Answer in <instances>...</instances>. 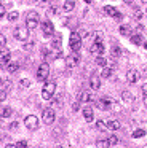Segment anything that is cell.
I'll use <instances>...</instances> for the list:
<instances>
[{
  "label": "cell",
  "mask_w": 147,
  "mask_h": 148,
  "mask_svg": "<svg viewBox=\"0 0 147 148\" xmlns=\"http://www.w3.org/2000/svg\"><path fill=\"white\" fill-rule=\"evenodd\" d=\"M85 2H86V3H89V2H91V0H85Z\"/></svg>",
  "instance_id": "50"
},
{
  "label": "cell",
  "mask_w": 147,
  "mask_h": 148,
  "mask_svg": "<svg viewBox=\"0 0 147 148\" xmlns=\"http://www.w3.org/2000/svg\"><path fill=\"white\" fill-rule=\"evenodd\" d=\"M54 91H56V83L54 81H46L42 88V99L51 100L54 96Z\"/></svg>",
  "instance_id": "1"
},
{
  "label": "cell",
  "mask_w": 147,
  "mask_h": 148,
  "mask_svg": "<svg viewBox=\"0 0 147 148\" xmlns=\"http://www.w3.org/2000/svg\"><path fill=\"white\" fill-rule=\"evenodd\" d=\"M18 126H19V123H18V121H15V123H11L10 129H13V131H15V129H18Z\"/></svg>",
  "instance_id": "43"
},
{
  "label": "cell",
  "mask_w": 147,
  "mask_h": 148,
  "mask_svg": "<svg viewBox=\"0 0 147 148\" xmlns=\"http://www.w3.org/2000/svg\"><path fill=\"white\" fill-rule=\"evenodd\" d=\"M110 54H112V58H114V59H117V58H120V56H121V49L118 48L117 45H114V46H112Z\"/></svg>",
  "instance_id": "23"
},
{
  "label": "cell",
  "mask_w": 147,
  "mask_h": 148,
  "mask_svg": "<svg viewBox=\"0 0 147 148\" xmlns=\"http://www.w3.org/2000/svg\"><path fill=\"white\" fill-rule=\"evenodd\" d=\"M146 11H147V10H146Z\"/></svg>",
  "instance_id": "51"
},
{
  "label": "cell",
  "mask_w": 147,
  "mask_h": 148,
  "mask_svg": "<svg viewBox=\"0 0 147 148\" xmlns=\"http://www.w3.org/2000/svg\"><path fill=\"white\" fill-rule=\"evenodd\" d=\"M0 16H5V5H2V7H0Z\"/></svg>",
  "instance_id": "45"
},
{
  "label": "cell",
  "mask_w": 147,
  "mask_h": 148,
  "mask_svg": "<svg viewBox=\"0 0 147 148\" xmlns=\"http://www.w3.org/2000/svg\"><path fill=\"white\" fill-rule=\"evenodd\" d=\"M101 77H102V78H110V77H112V69L105 65V67L102 69V73H101Z\"/></svg>",
  "instance_id": "28"
},
{
  "label": "cell",
  "mask_w": 147,
  "mask_h": 148,
  "mask_svg": "<svg viewBox=\"0 0 147 148\" xmlns=\"http://www.w3.org/2000/svg\"><path fill=\"white\" fill-rule=\"evenodd\" d=\"M141 2H142L144 5H147V0H141Z\"/></svg>",
  "instance_id": "48"
},
{
  "label": "cell",
  "mask_w": 147,
  "mask_h": 148,
  "mask_svg": "<svg viewBox=\"0 0 147 148\" xmlns=\"http://www.w3.org/2000/svg\"><path fill=\"white\" fill-rule=\"evenodd\" d=\"M34 48V43H26L24 45V49H32Z\"/></svg>",
  "instance_id": "44"
},
{
  "label": "cell",
  "mask_w": 147,
  "mask_h": 148,
  "mask_svg": "<svg viewBox=\"0 0 147 148\" xmlns=\"http://www.w3.org/2000/svg\"><path fill=\"white\" fill-rule=\"evenodd\" d=\"M10 58H11V54H10L8 51L5 53V49H3V51H2V67H5V64H8Z\"/></svg>",
  "instance_id": "25"
},
{
  "label": "cell",
  "mask_w": 147,
  "mask_h": 148,
  "mask_svg": "<svg viewBox=\"0 0 147 148\" xmlns=\"http://www.w3.org/2000/svg\"><path fill=\"white\" fill-rule=\"evenodd\" d=\"M69 46L72 51H80V48H82V35H80L77 30H74L72 34H70L69 37Z\"/></svg>",
  "instance_id": "2"
},
{
  "label": "cell",
  "mask_w": 147,
  "mask_h": 148,
  "mask_svg": "<svg viewBox=\"0 0 147 148\" xmlns=\"http://www.w3.org/2000/svg\"><path fill=\"white\" fill-rule=\"evenodd\" d=\"M21 84H22L24 88H29V86H31V80H27V78H24V80H21Z\"/></svg>",
  "instance_id": "38"
},
{
  "label": "cell",
  "mask_w": 147,
  "mask_h": 148,
  "mask_svg": "<svg viewBox=\"0 0 147 148\" xmlns=\"http://www.w3.org/2000/svg\"><path fill=\"white\" fill-rule=\"evenodd\" d=\"M118 32H120V35H130V32H131V27L130 26H120V29H118Z\"/></svg>",
  "instance_id": "26"
},
{
  "label": "cell",
  "mask_w": 147,
  "mask_h": 148,
  "mask_svg": "<svg viewBox=\"0 0 147 148\" xmlns=\"http://www.w3.org/2000/svg\"><path fill=\"white\" fill-rule=\"evenodd\" d=\"M53 37H54V38H53V42H51V46L59 49V48H61V35H59V34H58V35L54 34Z\"/></svg>",
  "instance_id": "22"
},
{
  "label": "cell",
  "mask_w": 147,
  "mask_h": 148,
  "mask_svg": "<svg viewBox=\"0 0 147 148\" xmlns=\"http://www.w3.org/2000/svg\"><path fill=\"white\" fill-rule=\"evenodd\" d=\"M42 119H43L45 124H53L54 119H56V115H54L53 107H51V108H45L43 110V113H42Z\"/></svg>",
  "instance_id": "6"
},
{
  "label": "cell",
  "mask_w": 147,
  "mask_h": 148,
  "mask_svg": "<svg viewBox=\"0 0 147 148\" xmlns=\"http://www.w3.org/2000/svg\"><path fill=\"white\" fill-rule=\"evenodd\" d=\"M74 7H75V2H74V0H67V2H64L62 10L69 13V11H72V10H74Z\"/></svg>",
  "instance_id": "21"
},
{
  "label": "cell",
  "mask_w": 147,
  "mask_h": 148,
  "mask_svg": "<svg viewBox=\"0 0 147 148\" xmlns=\"http://www.w3.org/2000/svg\"><path fill=\"white\" fill-rule=\"evenodd\" d=\"M131 43H134V45H144V37L141 35V34H134V35H131Z\"/></svg>",
  "instance_id": "19"
},
{
  "label": "cell",
  "mask_w": 147,
  "mask_h": 148,
  "mask_svg": "<svg viewBox=\"0 0 147 148\" xmlns=\"http://www.w3.org/2000/svg\"><path fill=\"white\" fill-rule=\"evenodd\" d=\"M5 43H6V40H5V35H0V45H2V51L5 49Z\"/></svg>",
  "instance_id": "39"
},
{
  "label": "cell",
  "mask_w": 147,
  "mask_h": 148,
  "mask_svg": "<svg viewBox=\"0 0 147 148\" xmlns=\"http://www.w3.org/2000/svg\"><path fill=\"white\" fill-rule=\"evenodd\" d=\"M109 143H110V147L117 145L118 143V137H117V135H110V137H109Z\"/></svg>",
  "instance_id": "34"
},
{
  "label": "cell",
  "mask_w": 147,
  "mask_h": 148,
  "mask_svg": "<svg viewBox=\"0 0 147 148\" xmlns=\"http://www.w3.org/2000/svg\"><path fill=\"white\" fill-rule=\"evenodd\" d=\"M142 46H144V48H146V49H147V43H144V45H142Z\"/></svg>",
  "instance_id": "49"
},
{
  "label": "cell",
  "mask_w": 147,
  "mask_h": 148,
  "mask_svg": "<svg viewBox=\"0 0 147 148\" xmlns=\"http://www.w3.org/2000/svg\"><path fill=\"white\" fill-rule=\"evenodd\" d=\"M96 127H98L99 131H109L107 123H104V121H96Z\"/></svg>",
  "instance_id": "29"
},
{
  "label": "cell",
  "mask_w": 147,
  "mask_h": 148,
  "mask_svg": "<svg viewBox=\"0 0 147 148\" xmlns=\"http://www.w3.org/2000/svg\"><path fill=\"white\" fill-rule=\"evenodd\" d=\"M18 18H19L18 11H11V13H8V21H16Z\"/></svg>",
  "instance_id": "33"
},
{
  "label": "cell",
  "mask_w": 147,
  "mask_h": 148,
  "mask_svg": "<svg viewBox=\"0 0 147 148\" xmlns=\"http://www.w3.org/2000/svg\"><path fill=\"white\" fill-rule=\"evenodd\" d=\"M126 80H128V83H131V84L136 83V81L139 80V73H137V70H134V69L128 70L126 72Z\"/></svg>",
  "instance_id": "13"
},
{
  "label": "cell",
  "mask_w": 147,
  "mask_h": 148,
  "mask_svg": "<svg viewBox=\"0 0 147 148\" xmlns=\"http://www.w3.org/2000/svg\"><path fill=\"white\" fill-rule=\"evenodd\" d=\"M18 69H19V64H16V62H10V64H6V70H8L10 73H15Z\"/></svg>",
  "instance_id": "24"
},
{
  "label": "cell",
  "mask_w": 147,
  "mask_h": 148,
  "mask_svg": "<svg viewBox=\"0 0 147 148\" xmlns=\"http://www.w3.org/2000/svg\"><path fill=\"white\" fill-rule=\"evenodd\" d=\"M133 138H139V137H144V135H146V131H144V129H136V131L133 132Z\"/></svg>",
  "instance_id": "31"
},
{
  "label": "cell",
  "mask_w": 147,
  "mask_h": 148,
  "mask_svg": "<svg viewBox=\"0 0 147 148\" xmlns=\"http://www.w3.org/2000/svg\"><path fill=\"white\" fill-rule=\"evenodd\" d=\"M35 3H37L38 5V7H46V5H48V0H35Z\"/></svg>",
  "instance_id": "35"
},
{
  "label": "cell",
  "mask_w": 147,
  "mask_h": 148,
  "mask_svg": "<svg viewBox=\"0 0 147 148\" xmlns=\"http://www.w3.org/2000/svg\"><path fill=\"white\" fill-rule=\"evenodd\" d=\"M16 147H18V148H26V147H27V142H26V140H19V142H16Z\"/></svg>",
  "instance_id": "36"
},
{
  "label": "cell",
  "mask_w": 147,
  "mask_h": 148,
  "mask_svg": "<svg viewBox=\"0 0 147 148\" xmlns=\"http://www.w3.org/2000/svg\"><path fill=\"white\" fill-rule=\"evenodd\" d=\"M96 64H98V65H101V67H105V65H107V61H105V58H104V56H101V54H99L98 58H96Z\"/></svg>",
  "instance_id": "30"
},
{
  "label": "cell",
  "mask_w": 147,
  "mask_h": 148,
  "mask_svg": "<svg viewBox=\"0 0 147 148\" xmlns=\"http://www.w3.org/2000/svg\"><path fill=\"white\" fill-rule=\"evenodd\" d=\"M121 100H123L126 105H131V103L134 102V96L130 91H123V92H121Z\"/></svg>",
  "instance_id": "17"
},
{
  "label": "cell",
  "mask_w": 147,
  "mask_h": 148,
  "mask_svg": "<svg viewBox=\"0 0 147 148\" xmlns=\"http://www.w3.org/2000/svg\"><path fill=\"white\" fill-rule=\"evenodd\" d=\"M78 108H80V100H78V102H75V103L72 105V110H74V112H77Z\"/></svg>",
  "instance_id": "40"
},
{
  "label": "cell",
  "mask_w": 147,
  "mask_h": 148,
  "mask_svg": "<svg viewBox=\"0 0 147 148\" xmlns=\"http://www.w3.org/2000/svg\"><path fill=\"white\" fill-rule=\"evenodd\" d=\"M35 77H37L38 81H46V78L50 77V65H48L46 62L40 64V65H38V69H37Z\"/></svg>",
  "instance_id": "3"
},
{
  "label": "cell",
  "mask_w": 147,
  "mask_h": 148,
  "mask_svg": "<svg viewBox=\"0 0 147 148\" xmlns=\"http://www.w3.org/2000/svg\"><path fill=\"white\" fill-rule=\"evenodd\" d=\"M89 53H91L93 56L102 54V53H104V43H102V40H94V43L89 46Z\"/></svg>",
  "instance_id": "7"
},
{
  "label": "cell",
  "mask_w": 147,
  "mask_h": 148,
  "mask_svg": "<svg viewBox=\"0 0 147 148\" xmlns=\"http://www.w3.org/2000/svg\"><path fill=\"white\" fill-rule=\"evenodd\" d=\"M83 119H85L86 123H91L93 119H94V116H93V108H91V107H83Z\"/></svg>",
  "instance_id": "16"
},
{
  "label": "cell",
  "mask_w": 147,
  "mask_h": 148,
  "mask_svg": "<svg viewBox=\"0 0 147 148\" xmlns=\"http://www.w3.org/2000/svg\"><path fill=\"white\" fill-rule=\"evenodd\" d=\"M29 30H31V29H29L27 26H18L15 29V32H13V34H15V38L16 40H21V42H26V40L29 38Z\"/></svg>",
  "instance_id": "5"
},
{
  "label": "cell",
  "mask_w": 147,
  "mask_h": 148,
  "mask_svg": "<svg viewBox=\"0 0 147 148\" xmlns=\"http://www.w3.org/2000/svg\"><path fill=\"white\" fill-rule=\"evenodd\" d=\"M107 126L110 131H117L118 127H120V123L117 121V119H107Z\"/></svg>",
  "instance_id": "20"
},
{
  "label": "cell",
  "mask_w": 147,
  "mask_h": 148,
  "mask_svg": "<svg viewBox=\"0 0 147 148\" xmlns=\"http://www.w3.org/2000/svg\"><path fill=\"white\" fill-rule=\"evenodd\" d=\"M80 62V56H78V51H74L70 56H67L66 58V64H67V67H75L77 64Z\"/></svg>",
  "instance_id": "11"
},
{
  "label": "cell",
  "mask_w": 147,
  "mask_h": 148,
  "mask_svg": "<svg viewBox=\"0 0 147 148\" xmlns=\"http://www.w3.org/2000/svg\"><path fill=\"white\" fill-rule=\"evenodd\" d=\"M24 124H26V127H27L29 131H35V129L38 127V118L35 115H29V116H26Z\"/></svg>",
  "instance_id": "8"
},
{
  "label": "cell",
  "mask_w": 147,
  "mask_h": 148,
  "mask_svg": "<svg viewBox=\"0 0 147 148\" xmlns=\"http://www.w3.org/2000/svg\"><path fill=\"white\" fill-rule=\"evenodd\" d=\"M11 113H13V110H11V107H3L2 108V118H8V116H11Z\"/></svg>",
  "instance_id": "27"
},
{
  "label": "cell",
  "mask_w": 147,
  "mask_h": 148,
  "mask_svg": "<svg viewBox=\"0 0 147 148\" xmlns=\"http://www.w3.org/2000/svg\"><path fill=\"white\" fill-rule=\"evenodd\" d=\"M26 26L31 30H34L35 27L38 26V13L37 11H29V13L26 14Z\"/></svg>",
  "instance_id": "4"
},
{
  "label": "cell",
  "mask_w": 147,
  "mask_h": 148,
  "mask_svg": "<svg viewBox=\"0 0 147 148\" xmlns=\"http://www.w3.org/2000/svg\"><path fill=\"white\" fill-rule=\"evenodd\" d=\"M141 91H142V94H144V96H147V83H144V84H142Z\"/></svg>",
  "instance_id": "41"
},
{
  "label": "cell",
  "mask_w": 147,
  "mask_h": 148,
  "mask_svg": "<svg viewBox=\"0 0 147 148\" xmlns=\"http://www.w3.org/2000/svg\"><path fill=\"white\" fill-rule=\"evenodd\" d=\"M123 2H125V3H126V5H131V3H133V2H134V0H123Z\"/></svg>",
  "instance_id": "46"
},
{
  "label": "cell",
  "mask_w": 147,
  "mask_h": 148,
  "mask_svg": "<svg viewBox=\"0 0 147 148\" xmlns=\"http://www.w3.org/2000/svg\"><path fill=\"white\" fill-rule=\"evenodd\" d=\"M104 11H105V14H109L110 18H114V19H120L121 18V13L117 10V8H114V7H110V5H107V7L104 8Z\"/></svg>",
  "instance_id": "12"
},
{
  "label": "cell",
  "mask_w": 147,
  "mask_h": 148,
  "mask_svg": "<svg viewBox=\"0 0 147 148\" xmlns=\"http://www.w3.org/2000/svg\"><path fill=\"white\" fill-rule=\"evenodd\" d=\"M96 147L105 148V147H110V143H109V140H98V142H96Z\"/></svg>",
  "instance_id": "32"
},
{
  "label": "cell",
  "mask_w": 147,
  "mask_h": 148,
  "mask_svg": "<svg viewBox=\"0 0 147 148\" xmlns=\"http://www.w3.org/2000/svg\"><path fill=\"white\" fill-rule=\"evenodd\" d=\"M89 86H91V89H94V91L101 88V81H99L98 75H91V78H89Z\"/></svg>",
  "instance_id": "18"
},
{
  "label": "cell",
  "mask_w": 147,
  "mask_h": 148,
  "mask_svg": "<svg viewBox=\"0 0 147 148\" xmlns=\"http://www.w3.org/2000/svg\"><path fill=\"white\" fill-rule=\"evenodd\" d=\"M98 107L101 110H109L112 107V102H110V99L109 97H101V99L98 100Z\"/></svg>",
  "instance_id": "15"
},
{
  "label": "cell",
  "mask_w": 147,
  "mask_h": 148,
  "mask_svg": "<svg viewBox=\"0 0 147 148\" xmlns=\"http://www.w3.org/2000/svg\"><path fill=\"white\" fill-rule=\"evenodd\" d=\"M10 89H11V83H10L8 80H2V91H0V99H5V96L10 92Z\"/></svg>",
  "instance_id": "14"
},
{
  "label": "cell",
  "mask_w": 147,
  "mask_h": 148,
  "mask_svg": "<svg viewBox=\"0 0 147 148\" xmlns=\"http://www.w3.org/2000/svg\"><path fill=\"white\" fill-rule=\"evenodd\" d=\"M78 100L82 103H88V102H94L96 100V96L91 92V91H82L78 96Z\"/></svg>",
  "instance_id": "9"
},
{
  "label": "cell",
  "mask_w": 147,
  "mask_h": 148,
  "mask_svg": "<svg viewBox=\"0 0 147 148\" xmlns=\"http://www.w3.org/2000/svg\"><path fill=\"white\" fill-rule=\"evenodd\" d=\"M51 107H53V108H61V100H53V102H51Z\"/></svg>",
  "instance_id": "37"
},
{
  "label": "cell",
  "mask_w": 147,
  "mask_h": 148,
  "mask_svg": "<svg viewBox=\"0 0 147 148\" xmlns=\"http://www.w3.org/2000/svg\"><path fill=\"white\" fill-rule=\"evenodd\" d=\"M42 32H43L45 37H53L54 35V27L53 24H51V21H43L42 23Z\"/></svg>",
  "instance_id": "10"
},
{
  "label": "cell",
  "mask_w": 147,
  "mask_h": 148,
  "mask_svg": "<svg viewBox=\"0 0 147 148\" xmlns=\"http://www.w3.org/2000/svg\"><path fill=\"white\" fill-rule=\"evenodd\" d=\"M144 105L147 107V96H144Z\"/></svg>",
  "instance_id": "47"
},
{
  "label": "cell",
  "mask_w": 147,
  "mask_h": 148,
  "mask_svg": "<svg viewBox=\"0 0 147 148\" xmlns=\"http://www.w3.org/2000/svg\"><path fill=\"white\" fill-rule=\"evenodd\" d=\"M141 16H142V13H141L139 10H136V11H134V18H136V19H141Z\"/></svg>",
  "instance_id": "42"
}]
</instances>
